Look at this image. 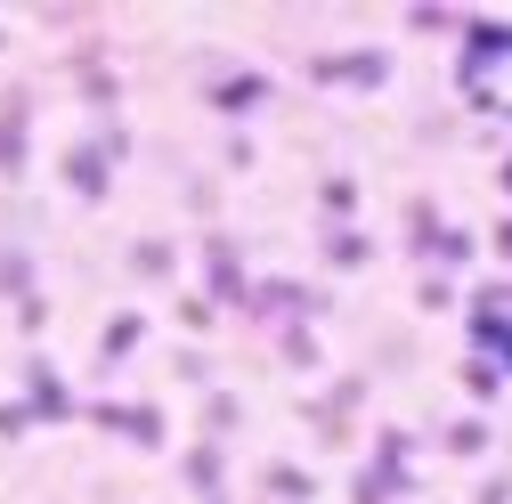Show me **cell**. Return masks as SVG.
<instances>
[{"mask_svg":"<svg viewBox=\"0 0 512 504\" xmlns=\"http://www.w3.org/2000/svg\"><path fill=\"white\" fill-rule=\"evenodd\" d=\"M464 98L488 106V114H512V33H472L464 49Z\"/></svg>","mask_w":512,"mask_h":504,"instance_id":"obj_1","label":"cell"}]
</instances>
